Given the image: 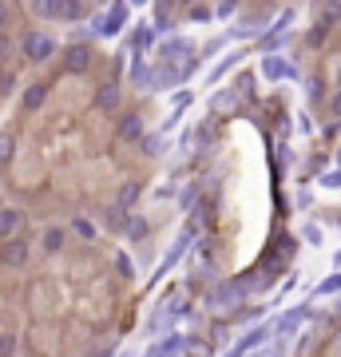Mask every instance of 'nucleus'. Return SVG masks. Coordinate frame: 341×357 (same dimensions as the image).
Returning a JSON list of instances; mask_svg holds the SVG:
<instances>
[{"label": "nucleus", "mask_w": 341, "mask_h": 357, "mask_svg": "<svg viewBox=\"0 0 341 357\" xmlns=\"http://www.w3.org/2000/svg\"><path fill=\"white\" fill-rule=\"evenodd\" d=\"M20 48H24V56H28L32 64H48L52 56H56V40H52V36H44V32H28Z\"/></svg>", "instance_id": "obj_1"}, {"label": "nucleus", "mask_w": 341, "mask_h": 357, "mask_svg": "<svg viewBox=\"0 0 341 357\" xmlns=\"http://www.w3.org/2000/svg\"><path fill=\"white\" fill-rule=\"evenodd\" d=\"M20 230H24V211L20 207H0V243L17 238Z\"/></svg>", "instance_id": "obj_2"}, {"label": "nucleus", "mask_w": 341, "mask_h": 357, "mask_svg": "<svg viewBox=\"0 0 341 357\" xmlns=\"http://www.w3.org/2000/svg\"><path fill=\"white\" fill-rule=\"evenodd\" d=\"M64 68L68 72H76V76L87 72V68H92V48H87V44H72V48L64 52Z\"/></svg>", "instance_id": "obj_3"}, {"label": "nucleus", "mask_w": 341, "mask_h": 357, "mask_svg": "<svg viewBox=\"0 0 341 357\" xmlns=\"http://www.w3.org/2000/svg\"><path fill=\"white\" fill-rule=\"evenodd\" d=\"M24 258H28V243L24 238H4V250H0V262L4 266H24Z\"/></svg>", "instance_id": "obj_4"}, {"label": "nucleus", "mask_w": 341, "mask_h": 357, "mask_svg": "<svg viewBox=\"0 0 341 357\" xmlns=\"http://www.w3.org/2000/svg\"><path fill=\"white\" fill-rule=\"evenodd\" d=\"M143 139V115H123L119 119V143H139Z\"/></svg>", "instance_id": "obj_5"}, {"label": "nucleus", "mask_w": 341, "mask_h": 357, "mask_svg": "<svg viewBox=\"0 0 341 357\" xmlns=\"http://www.w3.org/2000/svg\"><path fill=\"white\" fill-rule=\"evenodd\" d=\"M44 99H48V88H44V83H28L20 103H24V112L32 115V112H40V108H44Z\"/></svg>", "instance_id": "obj_6"}, {"label": "nucleus", "mask_w": 341, "mask_h": 357, "mask_svg": "<svg viewBox=\"0 0 341 357\" xmlns=\"http://www.w3.org/2000/svg\"><path fill=\"white\" fill-rule=\"evenodd\" d=\"M96 108L99 112H115V108H119V83H103V88H99Z\"/></svg>", "instance_id": "obj_7"}, {"label": "nucleus", "mask_w": 341, "mask_h": 357, "mask_svg": "<svg viewBox=\"0 0 341 357\" xmlns=\"http://www.w3.org/2000/svg\"><path fill=\"white\" fill-rule=\"evenodd\" d=\"M119 28H123V4H115V8H112V17L96 20V32H103V36H115Z\"/></svg>", "instance_id": "obj_8"}, {"label": "nucleus", "mask_w": 341, "mask_h": 357, "mask_svg": "<svg viewBox=\"0 0 341 357\" xmlns=\"http://www.w3.org/2000/svg\"><path fill=\"white\" fill-rule=\"evenodd\" d=\"M103 223H107V230H127V207L123 203H115V207H107V214H103Z\"/></svg>", "instance_id": "obj_9"}, {"label": "nucleus", "mask_w": 341, "mask_h": 357, "mask_svg": "<svg viewBox=\"0 0 341 357\" xmlns=\"http://www.w3.org/2000/svg\"><path fill=\"white\" fill-rule=\"evenodd\" d=\"M36 17L40 20H60V12H64V0H32Z\"/></svg>", "instance_id": "obj_10"}, {"label": "nucleus", "mask_w": 341, "mask_h": 357, "mask_svg": "<svg viewBox=\"0 0 341 357\" xmlns=\"http://www.w3.org/2000/svg\"><path fill=\"white\" fill-rule=\"evenodd\" d=\"M87 17V4L83 0H64V12H60V24H76V20Z\"/></svg>", "instance_id": "obj_11"}, {"label": "nucleus", "mask_w": 341, "mask_h": 357, "mask_svg": "<svg viewBox=\"0 0 341 357\" xmlns=\"http://www.w3.org/2000/svg\"><path fill=\"white\" fill-rule=\"evenodd\" d=\"M40 243H44V254H60V250H64V230H60V227H48Z\"/></svg>", "instance_id": "obj_12"}, {"label": "nucleus", "mask_w": 341, "mask_h": 357, "mask_svg": "<svg viewBox=\"0 0 341 357\" xmlns=\"http://www.w3.org/2000/svg\"><path fill=\"white\" fill-rule=\"evenodd\" d=\"M262 76H266V80H282V76H293V68L282 64V60H266V64H262Z\"/></svg>", "instance_id": "obj_13"}, {"label": "nucleus", "mask_w": 341, "mask_h": 357, "mask_svg": "<svg viewBox=\"0 0 341 357\" xmlns=\"http://www.w3.org/2000/svg\"><path fill=\"white\" fill-rule=\"evenodd\" d=\"M139 191H143L139 183H123V187H119V203H123V207H135V203H139Z\"/></svg>", "instance_id": "obj_14"}, {"label": "nucleus", "mask_w": 341, "mask_h": 357, "mask_svg": "<svg viewBox=\"0 0 341 357\" xmlns=\"http://www.w3.org/2000/svg\"><path fill=\"white\" fill-rule=\"evenodd\" d=\"M127 238H131V243L147 238V223H143V218H131V223H127Z\"/></svg>", "instance_id": "obj_15"}, {"label": "nucleus", "mask_w": 341, "mask_h": 357, "mask_svg": "<svg viewBox=\"0 0 341 357\" xmlns=\"http://www.w3.org/2000/svg\"><path fill=\"white\" fill-rule=\"evenodd\" d=\"M12 147H17V139H12V135H0V163L12 159Z\"/></svg>", "instance_id": "obj_16"}, {"label": "nucleus", "mask_w": 341, "mask_h": 357, "mask_svg": "<svg viewBox=\"0 0 341 357\" xmlns=\"http://www.w3.org/2000/svg\"><path fill=\"white\" fill-rule=\"evenodd\" d=\"M12 52H17V48H12V36H8V32H0V64H4V60H8Z\"/></svg>", "instance_id": "obj_17"}, {"label": "nucleus", "mask_w": 341, "mask_h": 357, "mask_svg": "<svg viewBox=\"0 0 341 357\" xmlns=\"http://www.w3.org/2000/svg\"><path fill=\"white\" fill-rule=\"evenodd\" d=\"M191 20H195V24L211 20V8H207V4H191Z\"/></svg>", "instance_id": "obj_18"}, {"label": "nucleus", "mask_w": 341, "mask_h": 357, "mask_svg": "<svg viewBox=\"0 0 341 357\" xmlns=\"http://www.w3.org/2000/svg\"><path fill=\"white\" fill-rule=\"evenodd\" d=\"M76 234H80V238H96V227H92L87 218H76Z\"/></svg>", "instance_id": "obj_19"}, {"label": "nucleus", "mask_w": 341, "mask_h": 357, "mask_svg": "<svg viewBox=\"0 0 341 357\" xmlns=\"http://www.w3.org/2000/svg\"><path fill=\"white\" fill-rule=\"evenodd\" d=\"M12 88H17V76H12V72H4V76H0V96H8Z\"/></svg>", "instance_id": "obj_20"}, {"label": "nucleus", "mask_w": 341, "mask_h": 357, "mask_svg": "<svg viewBox=\"0 0 341 357\" xmlns=\"http://www.w3.org/2000/svg\"><path fill=\"white\" fill-rule=\"evenodd\" d=\"M143 151L151 155V159H155V155L163 151V135H155V139H147V147H143Z\"/></svg>", "instance_id": "obj_21"}, {"label": "nucleus", "mask_w": 341, "mask_h": 357, "mask_svg": "<svg viewBox=\"0 0 341 357\" xmlns=\"http://www.w3.org/2000/svg\"><path fill=\"white\" fill-rule=\"evenodd\" d=\"M8 20H12V12H8V4L0 0V32H8Z\"/></svg>", "instance_id": "obj_22"}, {"label": "nucleus", "mask_w": 341, "mask_h": 357, "mask_svg": "<svg viewBox=\"0 0 341 357\" xmlns=\"http://www.w3.org/2000/svg\"><path fill=\"white\" fill-rule=\"evenodd\" d=\"M20 345H17V338H0V354H17Z\"/></svg>", "instance_id": "obj_23"}, {"label": "nucleus", "mask_w": 341, "mask_h": 357, "mask_svg": "<svg viewBox=\"0 0 341 357\" xmlns=\"http://www.w3.org/2000/svg\"><path fill=\"white\" fill-rule=\"evenodd\" d=\"M329 115H333V119H341V88H338V96L329 99Z\"/></svg>", "instance_id": "obj_24"}, {"label": "nucleus", "mask_w": 341, "mask_h": 357, "mask_svg": "<svg viewBox=\"0 0 341 357\" xmlns=\"http://www.w3.org/2000/svg\"><path fill=\"white\" fill-rule=\"evenodd\" d=\"M338 286H341V278H329V282H325L322 290H325V294H329V290H338Z\"/></svg>", "instance_id": "obj_25"}, {"label": "nucleus", "mask_w": 341, "mask_h": 357, "mask_svg": "<svg viewBox=\"0 0 341 357\" xmlns=\"http://www.w3.org/2000/svg\"><path fill=\"white\" fill-rule=\"evenodd\" d=\"M230 4H238V0H223V12H230Z\"/></svg>", "instance_id": "obj_26"}, {"label": "nucleus", "mask_w": 341, "mask_h": 357, "mask_svg": "<svg viewBox=\"0 0 341 357\" xmlns=\"http://www.w3.org/2000/svg\"><path fill=\"white\" fill-rule=\"evenodd\" d=\"M179 4H187V8H191V4H198V0H179Z\"/></svg>", "instance_id": "obj_27"}, {"label": "nucleus", "mask_w": 341, "mask_h": 357, "mask_svg": "<svg viewBox=\"0 0 341 357\" xmlns=\"http://www.w3.org/2000/svg\"><path fill=\"white\" fill-rule=\"evenodd\" d=\"M96 4H112V0H96Z\"/></svg>", "instance_id": "obj_28"}]
</instances>
